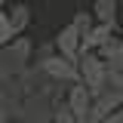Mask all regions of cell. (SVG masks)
<instances>
[{
  "mask_svg": "<svg viewBox=\"0 0 123 123\" xmlns=\"http://www.w3.org/2000/svg\"><path fill=\"white\" fill-rule=\"evenodd\" d=\"M123 108V95L117 89H111L108 86L105 92H98V95H92V111H89V123H105L111 114H117Z\"/></svg>",
  "mask_w": 123,
  "mask_h": 123,
  "instance_id": "3957f363",
  "label": "cell"
},
{
  "mask_svg": "<svg viewBox=\"0 0 123 123\" xmlns=\"http://www.w3.org/2000/svg\"><path fill=\"white\" fill-rule=\"evenodd\" d=\"M71 25H74V28L80 31V37H86V34H89V28L95 25V22H92V15H89V12H77Z\"/></svg>",
  "mask_w": 123,
  "mask_h": 123,
  "instance_id": "7c38bea8",
  "label": "cell"
},
{
  "mask_svg": "<svg viewBox=\"0 0 123 123\" xmlns=\"http://www.w3.org/2000/svg\"><path fill=\"white\" fill-rule=\"evenodd\" d=\"M105 123H123V108H120V111H117V114H111V117H108Z\"/></svg>",
  "mask_w": 123,
  "mask_h": 123,
  "instance_id": "9a60e30c",
  "label": "cell"
},
{
  "mask_svg": "<svg viewBox=\"0 0 123 123\" xmlns=\"http://www.w3.org/2000/svg\"><path fill=\"white\" fill-rule=\"evenodd\" d=\"M98 59L108 65V71H123V37H111L98 49Z\"/></svg>",
  "mask_w": 123,
  "mask_h": 123,
  "instance_id": "52a82bcc",
  "label": "cell"
},
{
  "mask_svg": "<svg viewBox=\"0 0 123 123\" xmlns=\"http://www.w3.org/2000/svg\"><path fill=\"white\" fill-rule=\"evenodd\" d=\"M117 3H123V0H117Z\"/></svg>",
  "mask_w": 123,
  "mask_h": 123,
  "instance_id": "e0dca14e",
  "label": "cell"
},
{
  "mask_svg": "<svg viewBox=\"0 0 123 123\" xmlns=\"http://www.w3.org/2000/svg\"><path fill=\"white\" fill-rule=\"evenodd\" d=\"M28 52H31V43H28V40H15V46L9 43L3 52H0V68L18 74V71L25 68V62H28Z\"/></svg>",
  "mask_w": 123,
  "mask_h": 123,
  "instance_id": "8992f818",
  "label": "cell"
},
{
  "mask_svg": "<svg viewBox=\"0 0 123 123\" xmlns=\"http://www.w3.org/2000/svg\"><path fill=\"white\" fill-rule=\"evenodd\" d=\"M55 49H59V55L62 59H68V62H74L83 55V37H80V31L74 28V25H65V28L55 34Z\"/></svg>",
  "mask_w": 123,
  "mask_h": 123,
  "instance_id": "5b68a950",
  "label": "cell"
},
{
  "mask_svg": "<svg viewBox=\"0 0 123 123\" xmlns=\"http://www.w3.org/2000/svg\"><path fill=\"white\" fill-rule=\"evenodd\" d=\"M114 31H117V28H111V25H98V22H95V25L89 28V34L83 37V52H98V49L114 37Z\"/></svg>",
  "mask_w": 123,
  "mask_h": 123,
  "instance_id": "ba28073f",
  "label": "cell"
},
{
  "mask_svg": "<svg viewBox=\"0 0 123 123\" xmlns=\"http://www.w3.org/2000/svg\"><path fill=\"white\" fill-rule=\"evenodd\" d=\"M77 74H80V83L92 95H98V92L108 89V65L98 59V52H83L77 59Z\"/></svg>",
  "mask_w": 123,
  "mask_h": 123,
  "instance_id": "6da1fadb",
  "label": "cell"
},
{
  "mask_svg": "<svg viewBox=\"0 0 123 123\" xmlns=\"http://www.w3.org/2000/svg\"><path fill=\"white\" fill-rule=\"evenodd\" d=\"M12 40H15V34H12V25H9V15L0 9V49L9 46Z\"/></svg>",
  "mask_w": 123,
  "mask_h": 123,
  "instance_id": "8fae6325",
  "label": "cell"
},
{
  "mask_svg": "<svg viewBox=\"0 0 123 123\" xmlns=\"http://www.w3.org/2000/svg\"><path fill=\"white\" fill-rule=\"evenodd\" d=\"M0 6H3V0H0Z\"/></svg>",
  "mask_w": 123,
  "mask_h": 123,
  "instance_id": "2e32d148",
  "label": "cell"
},
{
  "mask_svg": "<svg viewBox=\"0 0 123 123\" xmlns=\"http://www.w3.org/2000/svg\"><path fill=\"white\" fill-rule=\"evenodd\" d=\"M65 108L74 114L77 123H89V111H92V92L83 86V83H71V89H68V102Z\"/></svg>",
  "mask_w": 123,
  "mask_h": 123,
  "instance_id": "277c9868",
  "label": "cell"
},
{
  "mask_svg": "<svg viewBox=\"0 0 123 123\" xmlns=\"http://www.w3.org/2000/svg\"><path fill=\"white\" fill-rule=\"evenodd\" d=\"M108 86L123 95V71H108Z\"/></svg>",
  "mask_w": 123,
  "mask_h": 123,
  "instance_id": "4fadbf2b",
  "label": "cell"
},
{
  "mask_svg": "<svg viewBox=\"0 0 123 123\" xmlns=\"http://www.w3.org/2000/svg\"><path fill=\"white\" fill-rule=\"evenodd\" d=\"M52 123H77V120H74V114H71L68 108H59L55 117H52Z\"/></svg>",
  "mask_w": 123,
  "mask_h": 123,
  "instance_id": "5bb4252c",
  "label": "cell"
},
{
  "mask_svg": "<svg viewBox=\"0 0 123 123\" xmlns=\"http://www.w3.org/2000/svg\"><path fill=\"white\" fill-rule=\"evenodd\" d=\"M9 25H12V34H22V31L31 25V6L28 3H15L12 9H9Z\"/></svg>",
  "mask_w": 123,
  "mask_h": 123,
  "instance_id": "30bf717a",
  "label": "cell"
},
{
  "mask_svg": "<svg viewBox=\"0 0 123 123\" xmlns=\"http://www.w3.org/2000/svg\"><path fill=\"white\" fill-rule=\"evenodd\" d=\"M92 12H95V22L98 25L117 28V0H95L92 3Z\"/></svg>",
  "mask_w": 123,
  "mask_h": 123,
  "instance_id": "9c48e42d",
  "label": "cell"
},
{
  "mask_svg": "<svg viewBox=\"0 0 123 123\" xmlns=\"http://www.w3.org/2000/svg\"><path fill=\"white\" fill-rule=\"evenodd\" d=\"M40 71L46 77H52L55 83H80V74H77V65L62 55H43L40 59Z\"/></svg>",
  "mask_w": 123,
  "mask_h": 123,
  "instance_id": "7a4b0ae2",
  "label": "cell"
}]
</instances>
